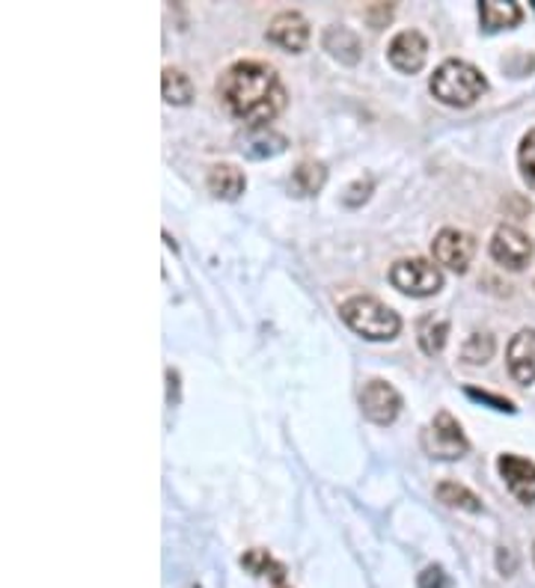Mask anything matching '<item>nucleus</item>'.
<instances>
[{"label": "nucleus", "instance_id": "f03ea898", "mask_svg": "<svg viewBox=\"0 0 535 588\" xmlns=\"http://www.w3.org/2000/svg\"><path fill=\"white\" fill-rule=\"evenodd\" d=\"M429 87H432L434 99L446 107H470L485 95L488 80L482 78L476 66H470L464 60H446L434 68Z\"/></svg>", "mask_w": 535, "mask_h": 588}, {"label": "nucleus", "instance_id": "0eeeda50", "mask_svg": "<svg viewBox=\"0 0 535 588\" xmlns=\"http://www.w3.org/2000/svg\"><path fill=\"white\" fill-rule=\"evenodd\" d=\"M360 410H364L366 419H372L375 425H390L396 422L402 410V396L381 378H372L366 381L364 389H360Z\"/></svg>", "mask_w": 535, "mask_h": 588}, {"label": "nucleus", "instance_id": "39448f33", "mask_svg": "<svg viewBox=\"0 0 535 588\" xmlns=\"http://www.w3.org/2000/svg\"><path fill=\"white\" fill-rule=\"evenodd\" d=\"M422 449L437 458V461H458L464 458L470 449L464 431L458 425V419L453 413L441 410L437 417L432 419V425L422 431Z\"/></svg>", "mask_w": 535, "mask_h": 588}, {"label": "nucleus", "instance_id": "bb28decb", "mask_svg": "<svg viewBox=\"0 0 535 588\" xmlns=\"http://www.w3.org/2000/svg\"><path fill=\"white\" fill-rule=\"evenodd\" d=\"M533 562H535V547H533Z\"/></svg>", "mask_w": 535, "mask_h": 588}, {"label": "nucleus", "instance_id": "9d476101", "mask_svg": "<svg viewBox=\"0 0 535 588\" xmlns=\"http://www.w3.org/2000/svg\"><path fill=\"white\" fill-rule=\"evenodd\" d=\"M502 482L512 490L514 499H521L524 506H535V464L521 455H500L497 461Z\"/></svg>", "mask_w": 535, "mask_h": 588}, {"label": "nucleus", "instance_id": "f8f14e48", "mask_svg": "<svg viewBox=\"0 0 535 588\" xmlns=\"http://www.w3.org/2000/svg\"><path fill=\"white\" fill-rule=\"evenodd\" d=\"M509 372L518 384H535V330H521L512 342H509Z\"/></svg>", "mask_w": 535, "mask_h": 588}, {"label": "nucleus", "instance_id": "423d86ee", "mask_svg": "<svg viewBox=\"0 0 535 588\" xmlns=\"http://www.w3.org/2000/svg\"><path fill=\"white\" fill-rule=\"evenodd\" d=\"M432 250L437 265H444V268L456 273H464L470 268L473 256H476V241H473V235L464 232V229L446 227L441 229L437 238L432 241Z\"/></svg>", "mask_w": 535, "mask_h": 588}, {"label": "nucleus", "instance_id": "4468645a", "mask_svg": "<svg viewBox=\"0 0 535 588\" xmlns=\"http://www.w3.org/2000/svg\"><path fill=\"white\" fill-rule=\"evenodd\" d=\"M479 15H482L485 30H509L514 24L524 22V10L512 0H485L479 7Z\"/></svg>", "mask_w": 535, "mask_h": 588}, {"label": "nucleus", "instance_id": "aec40b11", "mask_svg": "<svg viewBox=\"0 0 535 588\" xmlns=\"http://www.w3.org/2000/svg\"><path fill=\"white\" fill-rule=\"evenodd\" d=\"M437 499H441L444 506H449V509L470 511V514L482 511V499L464 485H458V482H441V485H437Z\"/></svg>", "mask_w": 535, "mask_h": 588}, {"label": "nucleus", "instance_id": "a211bd4d", "mask_svg": "<svg viewBox=\"0 0 535 588\" xmlns=\"http://www.w3.org/2000/svg\"><path fill=\"white\" fill-rule=\"evenodd\" d=\"M324 51H331L333 57L342 60V63H357L360 60V42L345 27H331L324 34Z\"/></svg>", "mask_w": 535, "mask_h": 588}, {"label": "nucleus", "instance_id": "2eb2a0df", "mask_svg": "<svg viewBox=\"0 0 535 588\" xmlns=\"http://www.w3.org/2000/svg\"><path fill=\"white\" fill-rule=\"evenodd\" d=\"M324 181H328L324 164H319V161H301L289 184H292V191L297 196H313V193H319L324 188Z\"/></svg>", "mask_w": 535, "mask_h": 588}, {"label": "nucleus", "instance_id": "9b49d317", "mask_svg": "<svg viewBox=\"0 0 535 588\" xmlns=\"http://www.w3.org/2000/svg\"><path fill=\"white\" fill-rule=\"evenodd\" d=\"M268 42L283 48L289 54H301L309 42V24L301 12H280L268 27Z\"/></svg>", "mask_w": 535, "mask_h": 588}, {"label": "nucleus", "instance_id": "a878e982", "mask_svg": "<svg viewBox=\"0 0 535 588\" xmlns=\"http://www.w3.org/2000/svg\"><path fill=\"white\" fill-rule=\"evenodd\" d=\"M369 191H372V181L366 179V181H357V184H352V188H348V193H354L352 200H345V203L348 205H357L360 203V200H369Z\"/></svg>", "mask_w": 535, "mask_h": 588}, {"label": "nucleus", "instance_id": "5701e85b", "mask_svg": "<svg viewBox=\"0 0 535 588\" xmlns=\"http://www.w3.org/2000/svg\"><path fill=\"white\" fill-rule=\"evenodd\" d=\"M518 161H521V172H524V181L535 191V128L524 137V140H521V152H518Z\"/></svg>", "mask_w": 535, "mask_h": 588}, {"label": "nucleus", "instance_id": "393cba45", "mask_svg": "<svg viewBox=\"0 0 535 588\" xmlns=\"http://www.w3.org/2000/svg\"><path fill=\"white\" fill-rule=\"evenodd\" d=\"M468 396L470 398H479V401H488L491 408L494 410H509L512 413V401L509 398H497V396H491V393H479V389H468Z\"/></svg>", "mask_w": 535, "mask_h": 588}, {"label": "nucleus", "instance_id": "7ed1b4c3", "mask_svg": "<svg viewBox=\"0 0 535 588\" xmlns=\"http://www.w3.org/2000/svg\"><path fill=\"white\" fill-rule=\"evenodd\" d=\"M340 316L354 333H360V336L369 342L396 340L402 330L399 312L390 309L387 304L375 301V297H369V294H354V297H348V301L340 306Z\"/></svg>", "mask_w": 535, "mask_h": 588}, {"label": "nucleus", "instance_id": "4be33fe9", "mask_svg": "<svg viewBox=\"0 0 535 588\" xmlns=\"http://www.w3.org/2000/svg\"><path fill=\"white\" fill-rule=\"evenodd\" d=\"M241 565L251 567L253 574H268V577H273L277 586H283V579H285L283 565H277V562H273L271 555L265 553V550H251L247 555H241Z\"/></svg>", "mask_w": 535, "mask_h": 588}, {"label": "nucleus", "instance_id": "f3484780", "mask_svg": "<svg viewBox=\"0 0 535 588\" xmlns=\"http://www.w3.org/2000/svg\"><path fill=\"white\" fill-rule=\"evenodd\" d=\"M161 92L167 104H191L194 99V84L184 75L182 68H164L161 75Z\"/></svg>", "mask_w": 535, "mask_h": 588}, {"label": "nucleus", "instance_id": "b1692460", "mask_svg": "<svg viewBox=\"0 0 535 588\" xmlns=\"http://www.w3.org/2000/svg\"><path fill=\"white\" fill-rule=\"evenodd\" d=\"M420 588H449V579H446L444 567H425L420 574Z\"/></svg>", "mask_w": 535, "mask_h": 588}, {"label": "nucleus", "instance_id": "6e6552de", "mask_svg": "<svg viewBox=\"0 0 535 588\" xmlns=\"http://www.w3.org/2000/svg\"><path fill=\"white\" fill-rule=\"evenodd\" d=\"M491 256L509 271H524L533 259V241L514 227H500L491 238Z\"/></svg>", "mask_w": 535, "mask_h": 588}, {"label": "nucleus", "instance_id": "f257e3e1", "mask_svg": "<svg viewBox=\"0 0 535 588\" xmlns=\"http://www.w3.org/2000/svg\"><path fill=\"white\" fill-rule=\"evenodd\" d=\"M217 95L227 104L229 114L251 128H268L289 102L280 75L259 60L232 63L217 80Z\"/></svg>", "mask_w": 535, "mask_h": 588}, {"label": "nucleus", "instance_id": "6ab92c4d", "mask_svg": "<svg viewBox=\"0 0 535 588\" xmlns=\"http://www.w3.org/2000/svg\"><path fill=\"white\" fill-rule=\"evenodd\" d=\"M446 336H449V324H446L444 318L425 316L420 321V328H417V340H420L422 354H429V357L444 351Z\"/></svg>", "mask_w": 535, "mask_h": 588}, {"label": "nucleus", "instance_id": "412c9836", "mask_svg": "<svg viewBox=\"0 0 535 588\" xmlns=\"http://www.w3.org/2000/svg\"><path fill=\"white\" fill-rule=\"evenodd\" d=\"M494 357V336L491 333H473L464 348H461V360L470 366H485Z\"/></svg>", "mask_w": 535, "mask_h": 588}, {"label": "nucleus", "instance_id": "1a4fd4ad", "mask_svg": "<svg viewBox=\"0 0 535 588\" xmlns=\"http://www.w3.org/2000/svg\"><path fill=\"white\" fill-rule=\"evenodd\" d=\"M387 57L390 66L399 68L402 75H417L425 66V60H429V42L417 30H402V34L393 36Z\"/></svg>", "mask_w": 535, "mask_h": 588}, {"label": "nucleus", "instance_id": "ddd939ff", "mask_svg": "<svg viewBox=\"0 0 535 588\" xmlns=\"http://www.w3.org/2000/svg\"><path fill=\"white\" fill-rule=\"evenodd\" d=\"M208 191L215 193L217 200H239L244 188H247V179H244V172L239 167H232V164H215L212 170H208Z\"/></svg>", "mask_w": 535, "mask_h": 588}, {"label": "nucleus", "instance_id": "20e7f679", "mask_svg": "<svg viewBox=\"0 0 535 588\" xmlns=\"http://www.w3.org/2000/svg\"><path fill=\"white\" fill-rule=\"evenodd\" d=\"M390 283L410 297H432L444 289V273L429 259H399L390 268Z\"/></svg>", "mask_w": 535, "mask_h": 588}, {"label": "nucleus", "instance_id": "dca6fc26", "mask_svg": "<svg viewBox=\"0 0 535 588\" xmlns=\"http://www.w3.org/2000/svg\"><path fill=\"white\" fill-rule=\"evenodd\" d=\"M241 149L251 158H273V155H280L285 149V137L273 135L271 128H251Z\"/></svg>", "mask_w": 535, "mask_h": 588}, {"label": "nucleus", "instance_id": "cd10ccee", "mask_svg": "<svg viewBox=\"0 0 535 588\" xmlns=\"http://www.w3.org/2000/svg\"><path fill=\"white\" fill-rule=\"evenodd\" d=\"M277 588H285V586H277Z\"/></svg>", "mask_w": 535, "mask_h": 588}]
</instances>
